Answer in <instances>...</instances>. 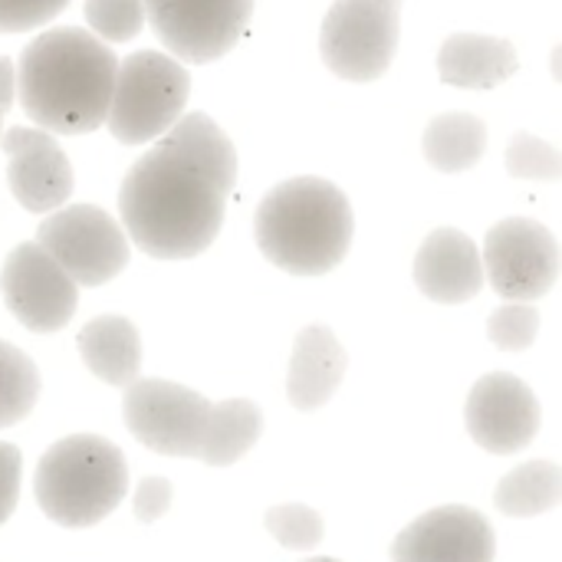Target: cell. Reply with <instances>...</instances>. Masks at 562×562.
<instances>
[{
    "label": "cell",
    "mask_w": 562,
    "mask_h": 562,
    "mask_svg": "<svg viewBox=\"0 0 562 562\" xmlns=\"http://www.w3.org/2000/svg\"><path fill=\"white\" fill-rule=\"evenodd\" d=\"M237 181V151L204 112L181 115L142 155L119 191L125 234L155 260L204 254L221 234Z\"/></svg>",
    "instance_id": "1"
},
{
    "label": "cell",
    "mask_w": 562,
    "mask_h": 562,
    "mask_svg": "<svg viewBox=\"0 0 562 562\" xmlns=\"http://www.w3.org/2000/svg\"><path fill=\"white\" fill-rule=\"evenodd\" d=\"M115 53L79 26L40 33L16 63V102L49 135H86L105 125Z\"/></svg>",
    "instance_id": "2"
},
{
    "label": "cell",
    "mask_w": 562,
    "mask_h": 562,
    "mask_svg": "<svg viewBox=\"0 0 562 562\" xmlns=\"http://www.w3.org/2000/svg\"><path fill=\"white\" fill-rule=\"evenodd\" d=\"M352 207L326 178H290L267 191L254 234L263 257L296 277H319L339 267L352 244Z\"/></svg>",
    "instance_id": "3"
},
{
    "label": "cell",
    "mask_w": 562,
    "mask_h": 562,
    "mask_svg": "<svg viewBox=\"0 0 562 562\" xmlns=\"http://www.w3.org/2000/svg\"><path fill=\"white\" fill-rule=\"evenodd\" d=\"M128 491V468L115 445L95 435L56 441L36 464L40 510L59 527L105 520Z\"/></svg>",
    "instance_id": "4"
},
{
    "label": "cell",
    "mask_w": 562,
    "mask_h": 562,
    "mask_svg": "<svg viewBox=\"0 0 562 562\" xmlns=\"http://www.w3.org/2000/svg\"><path fill=\"white\" fill-rule=\"evenodd\" d=\"M188 95L191 76L184 63L158 49L132 53L115 69L105 125L122 145L161 138L184 115Z\"/></svg>",
    "instance_id": "5"
},
{
    "label": "cell",
    "mask_w": 562,
    "mask_h": 562,
    "mask_svg": "<svg viewBox=\"0 0 562 562\" xmlns=\"http://www.w3.org/2000/svg\"><path fill=\"white\" fill-rule=\"evenodd\" d=\"M402 0H336L319 30L323 63L349 82L385 76L398 49Z\"/></svg>",
    "instance_id": "6"
},
{
    "label": "cell",
    "mask_w": 562,
    "mask_h": 562,
    "mask_svg": "<svg viewBox=\"0 0 562 562\" xmlns=\"http://www.w3.org/2000/svg\"><path fill=\"white\" fill-rule=\"evenodd\" d=\"M36 244L76 286H102L128 263V237L95 204L56 207L36 231Z\"/></svg>",
    "instance_id": "7"
},
{
    "label": "cell",
    "mask_w": 562,
    "mask_h": 562,
    "mask_svg": "<svg viewBox=\"0 0 562 562\" xmlns=\"http://www.w3.org/2000/svg\"><path fill=\"white\" fill-rule=\"evenodd\" d=\"M145 20L178 63H214L244 36L254 0H142Z\"/></svg>",
    "instance_id": "8"
},
{
    "label": "cell",
    "mask_w": 562,
    "mask_h": 562,
    "mask_svg": "<svg viewBox=\"0 0 562 562\" xmlns=\"http://www.w3.org/2000/svg\"><path fill=\"white\" fill-rule=\"evenodd\" d=\"M122 412L128 431L145 448L171 458H194L204 438L211 402L165 379H135L125 385Z\"/></svg>",
    "instance_id": "9"
},
{
    "label": "cell",
    "mask_w": 562,
    "mask_h": 562,
    "mask_svg": "<svg viewBox=\"0 0 562 562\" xmlns=\"http://www.w3.org/2000/svg\"><path fill=\"white\" fill-rule=\"evenodd\" d=\"M484 270L491 286L510 303H530L550 293L560 273V247L550 227L530 217H507L484 240Z\"/></svg>",
    "instance_id": "10"
},
{
    "label": "cell",
    "mask_w": 562,
    "mask_h": 562,
    "mask_svg": "<svg viewBox=\"0 0 562 562\" xmlns=\"http://www.w3.org/2000/svg\"><path fill=\"white\" fill-rule=\"evenodd\" d=\"M0 286L10 313L33 333L63 329L79 303V286L36 240L10 250L0 273Z\"/></svg>",
    "instance_id": "11"
},
{
    "label": "cell",
    "mask_w": 562,
    "mask_h": 562,
    "mask_svg": "<svg viewBox=\"0 0 562 562\" xmlns=\"http://www.w3.org/2000/svg\"><path fill=\"white\" fill-rule=\"evenodd\" d=\"M468 431L491 454L524 451L540 431L537 395L510 372L484 375L468 395Z\"/></svg>",
    "instance_id": "12"
},
{
    "label": "cell",
    "mask_w": 562,
    "mask_h": 562,
    "mask_svg": "<svg viewBox=\"0 0 562 562\" xmlns=\"http://www.w3.org/2000/svg\"><path fill=\"white\" fill-rule=\"evenodd\" d=\"M3 151L10 158V191L30 214H53L72 194V165L59 142L43 128H7Z\"/></svg>",
    "instance_id": "13"
},
{
    "label": "cell",
    "mask_w": 562,
    "mask_h": 562,
    "mask_svg": "<svg viewBox=\"0 0 562 562\" xmlns=\"http://www.w3.org/2000/svg\"><path fill=\"white\" fill-rule=\"evenodd\" d=\"M392 562H494V530L471 507H438L395 537Z\"/></svg>",
    "instance_id": "14"
},
{
    "label": "cell",
    "mask_w": 562,
    "mask_h": 562,
    "mask_svg": "<svg viewBox=\"0 0 562 562\" xmlns=\"http://www.w3.org/2000/svg\"><path fill=\"white\" fill-rule=\"evenodd\" d=\"M415 283L435 303H468L484 286L477 244L454 227H438L425 237L415 257Z\"/></svg>",
    "instance_id": "15"
},
{
    "label": "cell",
    "mask_w": 562,
    "mask_h": 562,
    "mask_svg": "<svg viewBox=\"0 0 562 562\" xmlns=\"http://www.w3.org/2000/svg\"><path fill=\"white\" fill-rule=\"evenodd\" d=\"M346 349L326 326H310L296 336L293 359H290V379H286V395L293 408L300 412H316L323 408L333 392L339 389L346 375Z\"/></svg>",
    "instance_id": "16"
},
{
    "label": "cell",
    "mask_w": 562,
    "mask_h": 562,
    "mask_svg": "<svg viewBox=\"0 0 562 562\" xmlns=\"http://www.w3.org/2000/svg\"><path fill=\"white\" fill-rule=\"evenodd\" d=\"M514 43L481 33H454L438 53V76L458 89H494L517 72Z\"/></svg>",
    "instance_id": "17"
},
{
    "label": "cell",
    "mask_w": 562,
    "mask_h": 562,
    "mask_svg": "<svg viewBox=\"0 0 562 562\" xmlns=\"http://www.w3.org/2000/svg\"><path fill=\"white\" fill-rule=\"evenodd\" d=\"M79 356L82 362L115 389H125L138 379L142 366V346L138 333L125 316H95L82 326L79 339Z\"/></svg>",
    "instance_id": "18"
},
{
    "label": "cell",
    "mask_w": 562,
    "mask_h": 562,
    "mask_svg": "<svg viewBox=\"0 0 562 562\" xmlns=\"http://www.w3.org/2000/svg\"><path fill=\"white\" fill-rule=\"evenodd\" d=\"M260 431H263V415L254 402L231 398V402L211 405L204 438L194 458L211 468H227L257 445Z\"/></svg>",
    "instance_id": "19"
},
{
    "label": "cell",
    "mask_w": 562,
    "mask_h": 562,
    "mask_svg": "<svg viewBox=\"0 0 562 562\" xmlns=\"http://www.w3.org/2000/svg\"><path fill=\"white\" fill-rule=\"evenodd\" d=\"M484 148H487V128L471 112H445V115L431 119L425 128V138H422V151H425L428 165L445 175L474 168L481 161Z\"/></svg>",
    "instance_id": "20"
},
{
    "label": "cell",
    "mask_w": 562,
    "mask_h": 562,
    "mask_svg": "<svg viewBox=\"0 0 562 562\" xmlns=\"http://www.w3.org/2000/svg\"><path fill=\"white\" fill-rule=\"evenodd\" d=\"M562 501V471L550 461H530L510 471L494 494V504L507 517H540Z\"/></svg>",
    "instance_id": "21"
},
{
    "label": "cell",
    "mask_w": 562,
    "mask_h": 562,
    "mask_svg": "<svg viewBox=\"0 0 562 562\" xmlns=\"http://www.w3.org/2000/svg\"><path fill=\"white\" fill-rule=\"evenodd\" d=\"M40 395L36 366L10 342L0 339V428L23 422Z\"/></svg>",
    "instance_id": "22"
},
{
    "label": "cell",
    "mask_w": 562,
    "mask_h": 562,
    "mask_svg": "<svg viewBox=\"0 0 562 562\" xmlns=\"http://www.w3.org/2000/svg\"><path fill=\"white\" fill-rule=\"evenodd\" d=\"M86 20L95 40L128 43L142 33L145 10L142 0H86Z\"/></svg>",
    "instance_id": "23"
},
{
    "label": "cell",
    "mask_w": 562,
    "mask_h": 562,
    "mask_svg": "<svg viewBox=\"0 0 562 562\" xmlns=\"http://www.w3.org/2000/svg\"><path fill=\"white\" fill-rule=\"evenodd\" d=\"M270 537L286 550H313L323 540V520L306 504H283L263 517Z\"/></svg>",
    "instance_id": "24"
},
{
    "label": "cell",
    "mask_w": 562,
    "mask_h": 562,
    "mask_svg": "<svg viewBox=\"0 0 562 562\" xmlns=\"http://www.w3.org/2000/svg\"><path fill=\"white\" fill-rule=\"evenodd\" d=\"M507 171L514 178H527V181H557L562 175V158L550 142H543L530 132H520V135H514V142L507 148Z\"/></svg>",
    "instance_id": "25"
},
{
    "label": "cell",
    "mask_w": 562,
    "mask_h": 562,
    "mask_svg": "<svg viewBox=\"0 0 562 562\" xmlns=\"http://www.w3.org/2000/svg\"><path fill=\"white\" fill-rule=\"evenodd\" d=\"M537 333H540V313L533 303H507L487 319L491 342L501 349H510V352L530 349Z\"/></svg>",
    "instance_id": "26"
},
{
    "label": "cell",
    "mask_w": 562,
    "mask_h": 562,
    "mask_svg": "<svg viewBox=\"0 0 562 562\" xmlns=\"http://www.w3.org/2000/svg\"><path fill=\"white\" fill-rule=\"evenodd\" d=\"M69 7V0H0V33H26L49 23Z\"/></svg>",
    "instance_id": "27"
},
{
    "label": "cell",
    "mask_w": 562,
    "mask_h": 562,
    "mask_svg": "<svg viewBox=\"0 0 562 562\" xmlns=\"http://www.w3.org/2000/svg\"><path fill=\"white\" fill-rule=\"evenodd\" d=\"M20 468L23 458L13 445L0 441V527L10 520V514L16 510V497H20Z\"/></svg>",
    "instance_id": "28"
},
{
    "label": "cell",
    "mask_w": 562,
    "mask_h": 562,
    "mask_svg": "<svg viewBox=\"0 0 562 562\" xmlns=\"http://www.w3.org/2000/svg\"><path fill=\"white\" fill-rule=\"evenodd\" d=\"M171 504V484L165 477H145L135 491V517L142 524H155L165 517Z\"/></svg>",
    "instance_id": "29"
},
{
    "label": "cell",
    "mask_w": 562,
    "mask_h": 562,
    "mask_svg": "<svg viewBox=\"0 0 562 562\" xmlns=\"http://www.w3.org/2000/svg\"><path fill=\"white\" fill-rule=\"evenodd\" d=\"M13 99H16V66L7 56H0V109L7 112Z\"/></svg>",
    "instance_id": "30"
},
{
    "label": "cell",
    "mask_w": 562,
    "mask_h": 562,
    "mask_svg": "<svg viewBox=\"0 0 562 562\" xmlns=\"http://www.w3.org/2000/svg\"><path fill=\"white\" fill-rule=\"evenodd\" d=\"M3 115H7V112L0 109V142H3Z\"/></svg>",
    "instance_id": "31"
},
{
    "label": "cell",
    "mask_w": 562,
    "mask_h": 562,
    "mask_svg": "<svg viewBox=\"0 0 562 562\" xmlns=\"http://www.w3.org/2000/svg\"><path fill=\"white\" fill-rule=\"evenodd\" d=\"M310 562H336V560H310Z\"/></svg>",
    "instance_id": "32"
}]
</instances>
